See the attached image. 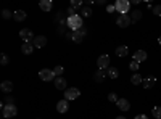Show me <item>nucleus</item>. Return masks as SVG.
I'll return each instance as SVG.
<instances>
[{
  "label": "nucleus",
  "instance_id": "obj_19",
  "mask_svg": "<svg viewBox=\"0 0 161 119\" xmlns=\"http://www.w3.org/2000/svg\"><path fill=\"white\" fill-rule=\"evenodd\" d=\"M13 19H15V21H24L26 19V11H23V10L15 11V13H13Z\"/></svg>",
  "mask_w": 161,
  "mask_h": 119
},
{
  "label": "nucleus",
  "instance_id": "obj_31",
  "mask_svg": "<svg viewBox=\"0 0 161 119\" xmlns=\"http://www.w3.org/2000/svg\"><path fill=\"white\" fill-rule=\"evenodd\" d=\"M153 116L156 119H161V106H155L153 108Z\"/></svg>",
  "mask_w": 161,
  "mask_h": 119
},
{
  "label": "nucleus",
  "instance_id": "obj_38",
  "mask_svg": "<svg viewBox=\"0 0 161 119\" xmlns=\"http://www.w3.org/2000/svg\"><path fill=\"white\" fill-rule=\"evenodd\" d=\"M79 32H80V34H82V35L86 37V35H87V28H86V26H82V28L79 29Z\"/></svg>",
  "mask_w": 161,
  "mask_h": 119
},
{
  "label": "nucleus",
  "instance_id": "obj_39",
  "mask_svg": "<svg viewBox=\"0 0 161 119\" xmlns=\"http://www.w3.org/2000/svg\"><path fill=\"white\" fill-rule=\"evenodd\" d=\"M64 35H66V39H69V41H73V35H74V31H69V32H66Z\"/></svg>",
  "mask_w": 161,
  "mask_h": 119
},
{
  "label": "nucleus",
  "instance_id": "obj_1",
  "mask_svg": "<svg viewBox=\"0 0 161 119\" xmlns=\"http://www.w3.org/2000/svg\"><path fill=\"white\" fill-rule=\"evenodd\" d=\"M66 26H68L71 31H79L84 26L82 24V16H80V15H74V16L66 18Z\"/></svg>",
  "mask_w": 161,
  "mask_h": 119
},
{
  "label": "nucleus",
  "instance_id": "obj_33",
  "mask_svg": "<svg viewBox=\"0 0 161 119\" xmlns=\"http://www.w3.org/2000/svg\"><path fill=\"white\" fill-rule=\"evenodd\" d=\"M0 63H2L3 66H7V64H8V57H7L5 53H2V57H0Z\"/></svg>",
  "mask_w": 161,
  "mask_h": 119
},
{
  "label": "nucleus",
  "instance_id": "obj_2",
  "mask_svg": "<svg viewBox=\"0 0 161 119\" xmlns=\"http://www.w3.org/2000/svg\"><path fill=\"white\" fill-rule=\"evenodd\" d=\"M18 110L15 105H2V114L7 119H13V116H16Z\"/></svg>",
  "mask_w": 161,
  "mask_h": 119
},
{
  "label": "nucleus",
  "instance_id": "obj_10",
  "mask_svg": "<svg viewBox=\"0 0 161 119\" xmlns=\"http://www.w3.org/2000/svg\"><path fill=\"white\" fill-rule=\"evenodd\" d=\"M155 84H156V77H153V76H148V77H145L142 81V87L143 89H152Z\"/></svg>",
  "mask_w": 161,
  "mask_h": 119
},
{
  "label": "nucleus",
  "instance_id": "obj_11",
  "mask_svg": "<svg viewBox=\"0 0 161 119\" xmlns=\"http://www.w3.org/2000/svg\"><path fill=\"white\" fill-rule=\"evenodd\" d=\"M68 110H69L68 100H60V101L57 103V111H58V113H66Z\"/></svg>",
  "mask_w": 161,
  "mask_h": 119
},
{
  "label": "nucleus",
  "instance_id": "obj_3",
  "mask_svg": "<svg viewBox=\"0 0 161 119\" xmlns=\"http://www.w3.org/2000/svg\"><path fill=\"white\" fill-rule=\"evenodd\" d=\"M39 77L42 79V81H45V82L55 81V79H57V76H55V73H53V69H40V71H39Z\"/></svg>",
  "mask_w": 161,
  "mask_h": 119
},
{
  "label": "nucleus",
  "instance_id": "obj_40",
  "mask_svg": "<svg viewBox=\"0 0 161 119\" xmlns=\"http://www.w3.org/2000/svg\"><path fill=\"white\" fill-rule=\"evenodd\" d=\"M106 11H108V13H113V11H116L114 5H108V7H106Z\"/></svg>",
  "mask_w": 161,
  "mask_h": 119
},
{
  "label": "nucleus",
  "instance_id": "obj_28",
  "mask_svg": "<svg viewBox=\"0 0 161 119\" xmlns=\"http://www.w3.org/2000/svg\"><path fill=\"white\" fill-rule=\"evenodd\" d=\"M80 16H82V18H89V16H92V10H90L89 7H84L82 10H80Z\"/></svg>",
  "mask_w": 161,
  "mask_h": 119
},
{
  "label": "nucleus",
  "instance_id": "obj_29",
  "mask_svg": "<svg viewBox=\"0 0 161 119\" xmlns=\"http://www.w3.org/2000/svg\"><path fill=\"white\" fill-rule=\"evenodd\" d=\"M11 16H13V13H11L10 10H7V8L2 10V18H3V19H10Z\"/></svg>",
  "mask_w": 161,
  "mask_h": 119
},
{
  "label": "nucleus",
  "instance_id": "obj_23",
  "mask_svg": "<svg viewBox=\"0 0 161 119\" xmlns=\"http://www.w3.org/2000/svg\"><path fill=\"white\" fill-rule=\"evenodd\" d=\"M69 7H71V8H74V10H82V8H84V3L80 2V0H71Z\"/></svg>",
  "mask_w": 161,
  "mask_h": 119
},
{
  "label": "nucleus",
  "instance_id": "obj_35",
  "mask_svg": "<svg viewBox=\"0 0 161 119\" xmlns=\"http://www.w3.org/2000/svg\"><path fill=\"white\" fill-rule=\"evenodd\" d=\"M108 100H110V101H113V103H118V100H119V98H118V95H116V94H110V95H108Z\"/></svg>",
  "mask_w": 161,
  "mask_h": 119
},
{
  "label": "nucleus",
  "instance_id": "obj_21",
  "mask_svg": "<svg viewBox=\"0 0 161 119\" xmlns=\"http://www.w3.org/2000/svg\"><path fill=\"white\" fill-rule=\"evenodd\" d=\"M127 51H129L127 45H119V47L116 48V55H118V57H126Z\"/></svg>",
  "mask_w": 161,
  "mask_h": 119
},
{
  "label": "nucleus",
  "instance_id": "obj_41",
  "mask_svg": "<svg viewBox=\"0 0 161 119\" xmlns=\"http://www.w3.org/2000/svg\"><path fill=\"white\" fill-rule=\"evenodd\" d=\"M134 119H148V117H147L145 114H137V116L134 117Z\"/></svg>",
  "mask_w": 161,
  "mask_h": 119
},
{
  "label": "nucleus",
  "instance_id": "obj_44",
  "mask_svg": "<svg viewBox=\"0 0 161 119\" xmlns=\"http://www.w3.org/2000/svg\"><path fill=\"white\" fill-rule=\"evenodd\" d=\"M3 119H7V117H3Z\"/></svg>",
  "mask_w": 161,
  "mask_h": 119
},
{
  "label": "nucleus",
  "instance_id": "obj_6",
  "mask_svg": "<svg viewBox=\"0 0 161 119\" xmlns=\"http://www.w3.org/2000/svg\"><path fill=\"white\" fill-rule=\"evenodd\" d=\"M80 97V90L79 89H76V87H73V89H66L64 90V100H76V98H79Z\"/></svg>",
  "mask_w": 161,
  "mask_h": 119
},
{
  "label": "nucleus",
  "instance_id": "obj_37",
  "mask_svg": "<svg viewBox=\"0 0 161 119\" xmlns=\"http://www.w3.org/2000/svg\"><path fill=\"white\" fill-rule=\"evenodd\" d=\"M3 103H5V105H15V100H13L11 97H5Z\"/></svg>",
  "mask_w": 161,
  "mask_h": 119
},
{
  "label": "nucleus",
  "instance_id": "obj_42",
  "mask_svg": "<svg viewBox=\"0 0 161 119\" xmlns=\"http://www.w3.org/2000/svg\"><path fill=\"white\" fill-rule=\"evenodd\" d=\"M116 119H127V117H124V116H118Z\"/></svg>",
  "mask_w": 161,
  "mask_h": 119
},
{
  "label": "nucleus",
  "instance_id": "obj_30",
  "mask_svg": "<svg viewBox=\"0 0 161 119\" xmlns=\"http://www.w3.org/2000/svg\"><path fill=\"white\" fill-rule=\"evenodd\" d=\"M129 68L132 69V71H139V68H140V63H137V61H130V64H129Z\"/></svg>",
  "mask_w": 161,
  "mask_h": 119
},
{
  "label": "nucleus",
  "instance_id": "obj_14",
  "mask_svg": "<svg viewBox=\"0 0 161 119\" xmlns=\"http://www.w3.org/2000/svg\"><path fill=\"white\" fill-rule=\"evenodd\" d=\"M116 105H118V108H119L121 111H129V108H130V103H129L126 98H119Z\"/></svg>",
  "mask_w": 161,
  "mask_h": 119
},
{
  "label": "nucleus",
  "instance_id": "obj_13",
  "mask_svg": "<svg viewBox=\"0 0 161 119\" xmlns=\"http://www.w3.org/2000/svg\"><path fill=\"white\" fill-rule=\"evenodd\" d=\"M39 7H40V10H42V11L48 13V11L52 10L53 3H52V0H40V2H39Z\"/></svg>",
  "mask_w": 161,
  "mask_h": 119
},
{
  "label": "nucleus",
  "instance_id": "obj_5",
  "mask_svg": "<svg viewBox=\"0 0 161 119\" xmlns=\"http://www.w3.org/2000/svg\"><path fill=\"white\" fill-rule=\"evenodd\" d=\"M19 37L23 39V42L24 44H32V41H34V32L31 31V29H21L19 31Z\"/></svg>",
  "mask_w": 161,
  "mask_h": 119
},
{
  "label": "nucleus",
  "instance_id": "obj_27",
  "mask_svg": "<svg viewBox=\"0 0 161 119\" xmlns=\"http://www.w3.org/2000/svg\"><path fill=\"white\" fill-rule=\"evenodd\" d=\"M53 73H55V76L57 77H61L63 76V73H64V68L61 64H58V66H55V68H53Z\"/></svg>",
  "mask_w": 161,
  "mask_h": 119
},
{
  "label": "nucleus",
  "instance_id": "obj_9",
  "mask_svg": "<svg viewBox=\"0 0 161 119\" xmlns=\"http://www.w3.org/2000/svg\"><path fill=\"white\" fill-rule=\"evenodd\" d=\"M32 45L36 48H44L47 45V37L45 35H36V39L32 41Z\"/></svg>",
  "mask_w": 161,
  "mask_h": 119
},
{
  "label": "nucleus",
  "instance_id": "obj_34",
  "mask_svg": "<svg viewBox=\"0 0 161 119\" xmlns=\"http://www.w3.org/2000/svg\"><path fill=\"white\" fill-rule=\"evenodd\" d=\"M153 13L156 16H161V5H155L153 7Z\"/></svg>",
  "mask_w": 161,
  "mask_h": 119
},
{
  "label": "nucleus",
  "instance_id": "obj_25",
  "mask_svg": "<svg viewBox=\"0 0 161 119\" xmlns=\"http://www.w3.org/2000/svg\"><path fill=\"white\" fill-rule=\"evenodd\" d=\"M140 18H142V11H140V10L132 11V15H130V19H132V23H137Z\"/></svg>",
  "mask_w": 161,
  "mask_h": 119
},
{
  "label": "nucleus",
  "instance_id": "obj_12",
  "mask_svg": "<svg viewBox=\"0 0 161 119\" xmlns=\"http://www.w3.org/2000/svg\"><path fill=\"white\" fill-rule=\"evenodd\" d=\"M108 76V73H106V69H98L95 74H93V81L95 82H103L105 77Z\"/></svg>",
  "mask_w": 161,
  "mask_h": 119
},
{
  "label": "nucleus",
  "instance_id": "obj_15",
  "mask_svg": "<svg viewBox=\"0 0 161 119\" xmlns=\"http://www.w3.org/2000/svg\"><path fill=\"white\" fill-rule=\"evenodd\" d=\"M147 60V51L143 50H137L136 53H134V61H137V63H142Z\"/></svg>",
  "mask_w": 161,
  "mask_h": 119
},
{
  "label": "nucleus",
  "instance_id": "obj_22",
  "mask_svg": "<svg viewBox=\"0 0 161 119\" xmlns=\"http://www.w3.org/2000/svg\"><path fill=\"white\" fill-rule=\"evenodd\" d=\"M106 73H108V77H111V79H118L119 77V71L116 68H113V66H110V68L106 69Z\"/></svg>",
  "mask_w": 161,
  "mask_h": 119
},
{
  "label": "nucleus",
  "instance_id": "obj_24",
  "mask_svg": "<svg viewBox=\"0 0 161 119\" xmlns=\"http://www.w3.org/2000/svg\"><path fill=\"white\" fill-rule=\"evenodd\" d=\"M53 21H55V23H58V24H66V19H64V16H63V11L57 13V15H55V18H53Z\"/></svg>",
  "mask_w": 161,
  "mask_h": 119
},
{
  "label": "nucleus",
  "instance_id": "obj_7",
  "mask_svg": "<svg viewBox=\"0 0 161 119\" xmlns=\"http://www.w3.org/2000/svg\"><path fill=\"white\" fill-rule=\"evenodd\" d=\"M116 24L119 26V28H127V26L132 24V19H130V16H127V15H119V16L116 18Z\"/></svg>",
  "mask_w": 161,
  "mask_h": 119
},
{
  "label": "nucleus",
  "instance_id": "obj_20",
  "mask_svg": "<svg viewBox=\"0 0 161 119\" xmlns=\"http://www.w3.org/2000/svg\"><path fill=\"white\" fill-rule=\"evenodd\" d=\"M142 81H143V79L140 77L139 73H136V74L130 76V84H132V85H139V84H142Z\"/></svg>",
  "mask_w": 161,
  "mask_h": 119
},
{
  "label": "nucleus",
  "instance_id": "obj_4",
  "mask_svg": "<svg viewBox=\"0 0 161 119\" xmlns=\"http://www.w3.org/2000/svg\"><path fill=\"white\" fill-rule=\"evenodd\" d=\"M114 8H116V11L121 13V15H126V13L129 11V8H130V3L127 2V0H118V2L114 3Z\"/></svg>",
  "mask_w": 161,
  "mask_h": 119
},
{
  "label": "nucleus",
  "instance_id": "obj_8",
  "mask_svg": "<svg viewBox=\"0 0 161 119\" xmlns=\"http://www.w3.org/2000/svg\"><path fill=\"white\" fill-rule=\"evenodd\" d=\"M97 64H98V69H108V68H110V57H108V55L98 57Z\"/></svg>",
  "mask_w": 161,
  "mask_h": 119
},
{
  "label": "nucleus",
  "instance_id": "obj_32",
  "mask_svg": "<svg viewBox=\"0 0 161 119\" xmlns=\"http://www.w3.org/2000/svg\"><path fill=\"white\" fill-rule=\"evenodd\" d=\"M64 13L68 15V18H69V16H74V15H77V13H76V10H74V8H71V7H69L68 10H66Z\"/></svg>",
  "mask_w": 161,
  "mask_h": 119
},
{
  "label": "nucleus",
  "instance_id": "obj_26",
  "mask_svg": "<svg viewBox=\"0 0 161 119\" xmlns=\"http://www.w3.org/2000/svg\"><path fill=\"white\" fill-rule=\"evenodd\" d=\"M73 41H74L76 44H80V42L84 41V35L80 34L79 31H74V35H73Z\"/></svg>",
  "mask_w": 161,
  "mask_h": 119
},
{
  "label": "nucleus",
  "instance_id": "obj_18",
  "mask_svg": "<svg viewBox=\"0 0 161 119\" xmlns=\"http://www.w3.org/2000/svg\"><path fill=\"white\" fill-rule=\"evenodd\" d=\"M34 48H36V47H34L32 44H23V45H21V51H23L24 55H31L32 51H34Z\"/></svg>",
  "mask_w": 161,
  "mask_h": 119
},
{
  "label": "nucleus",
  "instance_id": "obj_17",
  "mask_svg": "<svg viewBox=\"0 0 161 119\" xmlns=\"http://www.w3.org/2000/svg\"><path fill=\"white\" fill-rule=\"evenodd\" d=\"M0 90L5 92V94H10V92L13 90V84L10 81H3L2 84H0Z\"/></svg>",
  "mask_w": 161,
  "mask_h": 119
},
{
  "label": "nucleus",
  "instance_id": "obj_36",
  "mask_svg": "<svg viewBox=\"0 0 161 119\" xmlns=\"http://www.w3.org/2000/svg\"><path fill=\"white\" fill-rule=\"evenodd\" d=\"M64 29H66V24H58L57 32H58V34H64Z\"/></svg>",
  "mask_w": 161,
  "mask_h": 119
},
{
  "label": "nucleus",
  "instance_id": "obj_43",
  "mask_svg": "<svg viewBox=\"0 0 161 119\" xmlns=\"http://www.w3.org/2000/svg\"><path fill=\"white\" fill-rule=\"evenodd\" d=\"M158 44L161 45V35H159V39H158Z\"/></svg>",
  "mask_w": 161,
  "mask_h": 119
},
{
  "label": "nucleus",
  "instance_id": "obj_16",
  "mask_svg": "<svg viewBox=\"0 0 161 119\" xmlns=\"http://www.w3.org/2000/svg\"><path fill=\"white\" fill-rule=\"evenodd\" d=\"M55 87L58 90H66V79L64 77H57L55 79Z\"/></svg>",
  "mask_w": 161,
  "mask_h": 119
}]
</instances>
